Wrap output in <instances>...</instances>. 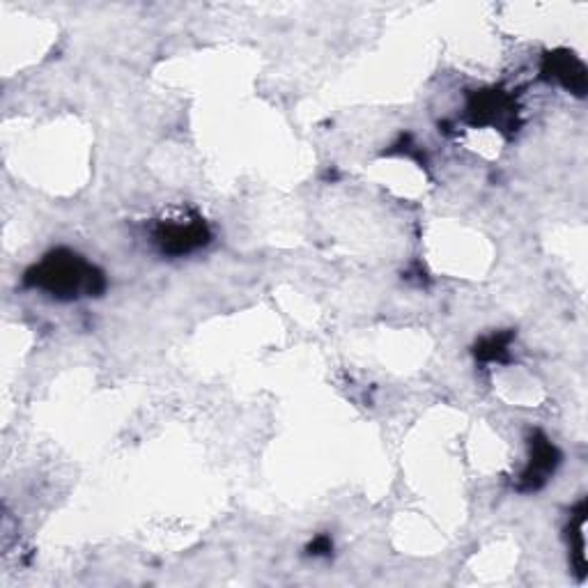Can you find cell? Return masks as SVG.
I'll use <instances>...</instances> for the list:
<instances>
[{"label":"cell","instance_id":"obj_1","mask_svg":"<svg viewBox=\"0 0 588 588\" xmlns=\"http://www.w3.org/2000/svg\"><path fill=\"white\" fill-rule=\"evenodd\" d=\"M26 283L33 288L46 290L58 299H76V297H95L104 292V274L90 262H85L81 255L72 251H56L30 269L26 274Z\"/></svg>","mask_w":588,"mask_h":588},{"label":"cell","instance_id":"obj_2","mask_svg":"<svg viewBox=\"0 0 588 588\" xmlns=\"http://www.w3.org/2000/svg\"><path fill=\"white\" fill-rule=\"evenodd\" d=\"M207 239L210 230L198 216H187V219L177 216V219L159 221V226L154 228V242L168 255H187L205 246Z\"/></svg>","mask_w":588,"mask_h":588},{"label":"cell","instance_id":"obj_3","mask_svg":"<svg viewBox=\"0 0 588 588\" xmlns=\"http://www.w3.org/2000/svg\"><path fill=\"white\" fill-rule=\"evenodd\" d=\"M559 462L561 455L556 451V446L547 437L540 435V432H536L531 439V460L520 476V490H540L547 483V478L554 474V469L559 467Z\"/></svg>","mask_w":588,"mask_h":588},{"label":"cell","instance_id":"obj_4","mask_svg":"<svg viewBox=\"0 0 588 588\" xmlns=\"http://www.w3.org/2000/svg\"><path fill=\"white\" fill-rule=\"evenodd\" d=\"M547 63H549V72H552V79L561 81L566 88L577 92V95H584L586 69L575 56H572V53L570 56L568 53H563V56H549Z\"/></svg>","mask_w":588,"mask_h":588},{"label":"cell","instance_id":"obj_5","mask_svg":"<svg viewBox=\"0 0 588 588\" xmlns=\"http://www.w3.org/2000/svg\"><path fill=\"white\" fill-rule=\"evenodd\" d=\"M510 336H492L476 347V357L483 361H506Z\"/></svg>","mask_w":588,"mask_h":588},{"label":"cell","instance_id":"obj_6","mask_svg":"<svg viewBox=\"0 0 588 588\" xmlns=\"http://www.w3.org/2000/svg\"><path fill=\"white\" fill-rule=\"evenodd\" d=\"M311 549H315V552H311V554H315V556H320V554H327L329 549H331V543H329V538H317L315 543L311 545Z\"/></svg>","mask_w":588,"mask_h":588}]
</instances>
